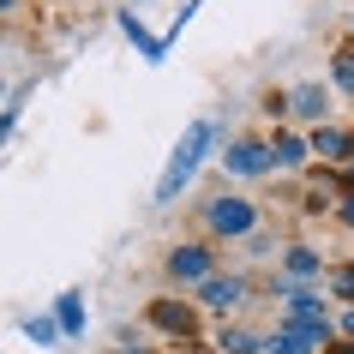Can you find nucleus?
<instances>
[{
	"instance_id": "nucleus-18",
	"label": "nucleus",
	"mask_w": 354,
	"mask_h": 354,
	"mask_svg": "<svg viewBox=\"0 0 354 354\" xmlns=\"http://www.w3.org/2000/svg\"><path fill=\"white\" fill-rule=\"evenodd\" d=\"M342 330H348V336H354V313H348V318H342Z\"/></svg>"
},
{
	"instance_id": "nucleus-19",
	"label": "nucleus",
	"mask_w": 354,
	"mask_h": 354,
	"mask_svg": "<svg viewBox=\"0 0 354 354\" xmlns=\"http://www.w3.org/2000/svg\"><path fill=\"white\" fill-rule=\"evenodd\" d=\"M12 6H19V0H0V12H12Z\"/></svg>"
},
{
	"instance_id": "nucleus-17",
	"label": "nucleus",
	"mask_w": 354,
	"mask_h": 354,
	"mask_svg": "<svg viewBox=\"0 0 354 354\" xmlns=\"http://www.w3.org/2000/svg\"><path fill=\"white\" fill-rule=\"evenodd\" d=\"M342 223H354V198H348V205H342Z\"/></svg>"
},
{
	"instance_id": "nucleus-9",
	"label": "nucleus",
	"mask_w": 354,
	"mask_h": 354,
	"mask_svg": "<svg viewBox=\"0 0 354 354\" xmlns=\"http://www.w3.org/2000/svg\"><path fill=\"white\" fill-rule=\"evenodd\" d=\"M270 150V168H300L306 162V145H300L295 132H277V145H264Z\"/></svg>"
},
{
	"instance_id": "nucleus-14",
	"label": "nucleus",
	"mask_w": 354,
	"mask_h": 354,
	"mask_svg": "<svg viewBox=\"0 0 354 354\" xmlns=\"http://www.w3.org/2000/svg\"><path fill=\"white\" fill-rule=\"evenodd\" d=\"M259 348H264V342L252 330H223V354H259Z\"/></svg>"
},
{
	"instance_id": "nucleus-16",
	"label": "nucleus",
	"mask_w": 354,
	"mask_h": 354,
	"mask_svg": "<svg viewBox=\"0 0 354 354\" xmlns=\"http://www.w3.org/2000/svg\"><path fill=\"white\" fill-rule=\"evenodd\" d=\"M336 84H342V91H354V55H336Z\"/></svg>"
},
{
	"instance_id": "nucleus-8",
	"label": "nucleus",
	"mask_w": 354,
	"mask_h": 354,
	"mask_svg": "<svg viewBox=\"0 0 354 354\" xmlns=\"http://www.w3.org/2000/svg\"><path fill=\"white\" fill-rule=\"evenodd\" d=\"M264 348H270V354H313V348H318V336H306L300 324H282V330L270 336Z\"/></svg>"
},
{
	"instance_id": "nucleus-1",
	"label": "nucleus",
	"mask_w": 354,
	"mask_h": 354,
	"mask_svg": "<svg viewBox=\"0 0 354 354\" xmlns=\"http://www.w3.org/2000/svg\"><path fill=\"white\" fill-rule=\"evenodd\" d=\"M210 145H216V127H210V120H192L187 138L174 145V156H168L162 180H156V205H174V198H180V187L198 174V162H205V150H210Z\"/></svg>"
},
{
	"instance_id": "nucleus-2",
	"label": "nucleus",
	"mask_w": 354,
	"mask_h": 354,
	"mask_svg": "<svg viewBox=\"0 0 354 354\" xmlns=\"http://www.w3.org/2000/svg\"><path fill=\"white\" fill-rule=\"evenodd\" d=\"M282 295H288V318H282V324H300L306 336L330 342V313H324V300H318L313 288H295V282H288Z\"/></svg>"
},
{
	"instance_id": "nucleus-10",
	"label": "nucleus",
	"mask_w": 354,
	"mask_h": 354,
	"mask_svg": "<svg viewBox=\"0 0 354 354\" xmlns=\"http://www.w3.org/2000/svg\"><path fill=\"white\" fill-rule=\"evenodd\" d=\"M306 150H318L324 162H342V156H348V132H336V127H318Z\"/></svg>"
},
{
	"instance_id": "nucleus-4",
	"label": "nucleus",
	"mask_w": 354,
	"mask_h": 354,
	"mask_svg": "<svg viewBox=\"0 0 354 354\" xmlns=\"http://www.w3.org/2000/svg\"><path fill=\"white\" fill-rule=\"evenodd\" d=\"M168 277L174 282H205L210 277V246H174L168 252Z\"/></svg>"
},
{
	"instance_id": "nucleus-11",
	"label": "nucleus",
	"mask_w": 354,
	"mask_h": 354,
	"mask_svg": "<svg viewBox=\"0 0 354 354\" xmlns=\"http://www.w3.org/2000/svg\"><path fill=\"white\" fill-rule=\"evenodd\" d=\"M288 109H295L300 120H324V84H300V91L288 96Z\"/></svg>"
},
{
	"instance_id": "nucleus-5",
	"label": "nucleus",
	"mask_w": 354,
	"mask_h": 354,
	"mask_svg": "<svg viewBox=\"0 0 354 354\" xmlns=\"http://www.w3.org/2000/svg\"><path fill=\"white\" fill-rule=\"evenodd\" d=\"M223 168L228 174H264V168H270V150H264L259 138H241V145L223 150Z\"/></svg>"
},
{
	"instance_id": "nucleus-3",
	"label": "nucleus",
	"mask_w": 354,
	"mask_h": 354,
	"mask_svg": "<svg viewBox=\"0 0 354 354\" xmlns=\"http://www.w3.org/2000/svg\"><path fill=\"white\" fill-rule=\"evenodd\" d=\"M205 223H210V234H252L259 228V210L246 205V198H210Z\"/></svg>"
},
{
	"instance_id": "nucleus-13",
	"label": "nucleus",
	"mask_w": 354,
	"mask_h": 354,
	"mask_svg": "<svg viewBox=\"0 0 354 354\" xmlns=\"http://www.w3.org/2000/svg\"><path fill=\"white\" fill-rule=\"evenodd\" d=\"M24 336L42 342V348H55V342H60V324H55V318H24Z\"/></svg>"
},
{
	"instance_id": "nucleus-7",
	"label": "nucleus",
	"mask_w": 354,
	"mask_h": 354,
	"mask_svg": "<svg viewBox=\"0 0 354 354\" xmlns=\"http://www.w3.org/2000/svg\"><path fill=\"white\" fill-rule=\"evenodd\" d=\"M150 324H162L168 336H192V313L174 306V300H156V306H150Z\"/></svg>"
},
{
	"instance_id": "nucleus-12",
	"label": "nucleus",
	"mask_w": 354,
	"mask_h": 354,
	"mask_svg": "<svg viewBox=\"0 0 354 354\" xmlns=\"http://www.w3.org/2000/svg\"><path fill=\"white\" fill-rule=\"evenodd\" d=\"M55 324H60V336H78V330H84V300L60 295V318H55Z\"/></svg>"
},
{
	"instance_id": "nucleus-15",
	"label": "nucleus",
	"mask_w": 354,
	"mask_h": 354,
	"mask_svg": "<svg viewBox=\"0 0 354 354\" xmlns=\"http://www.w3.org/2000/svg\"><path fill=\"white\" fill-rule=\"evenodd\" d=\"M313 270H318V252L295 246V252H288V277H313Z\"/></svg>"
},
{
	"instance_id": "nucleus-6",
	"label": "nucleus",
	"mask_w": 354,
	"mask_h": 354,
	"mask_svg": "<svg viewBox=\"0 0 354 354\" xmlns=\"http://www.w3.org/2000/svg\"><path fill=\"white\" fill-rule=\"evenodd\" d=\"M198 300H205V306H216V313H228V306H241V300H246V282H241V277H205Z\"/></svg>"
}]
</instances>
